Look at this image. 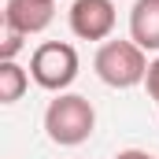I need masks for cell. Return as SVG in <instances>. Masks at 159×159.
Returning a JSON list of instances; mask_svg holds the SVG:
<instances>
[{"label":"cell","mask_w":159,"mask_h":159,"mask_svg":"<svg viewBox=\"0 0 159 159\" xmlns=\"http://www.w3.org/2000/svg\"><path fill=\"white\" fill-rule=\"evenodd\" d=\"M93 70L111 89H133L148 78V59L133 41H104L93 56Z\"/></svg>","instance_id":"obj_2"},{"label":"cell","mask_w":159,"mask_h":159,"mask_svg":"<svg viewBox=\"0 0 159 159\" xmlns=\"http://www.w3.org/2000/svg\"><path fill=\"white\" fill-rule=\"evenodd\" d=\"M144 85H148V96L159 104V56L148 63V78H144Z\"/></svg>","instance_id":"obj_9"},{"label":"cell","mask_w":159,"mask_h":159,"mask_svg":"<svg viewBox=\"0 0 159 159\" xmlns=\"http://www.w3.org/2000/svg\"><path fill=\"white\" fill-rule=\"evenodd\" d=\"M26 85H30V74H26L15 59H0V104L22 100Z\"/></svg>","instance_id":"obj_7"},{"label":"cell","mask_w":159,"mask_h":159,"mask_svg":"<svg viewBox=\"0 0 159 159\" xmlns=\"http://www.w3.org/2000/svg\"><path fill=\"white\" fill-rule=\"evenodd\" d=\"M22 41H26V34H19V30L4 26V44H0V59H15V56L22 52Z\"/></svg>","instance_id":"obj_8"},{"label":"cell","mask_w":159,"mask_h":159,"mask_svg":"<svg viewBox=\"0 0 159 159\" xmlns=\"http://www.w3.org/2000/svg\"><path fill=\"white\" fill-rule=\"evenodd\" d=\"M115 159H156V156H148V152H141V148H126V152H119Z\"/></svg>","instance_id":"obj_10"},{"label":"cell","mask_w":159,"mask_h":159,"mask_svg":"<svg viewBox=\"0 0 159 159\" xmlns=\"http://www.w3.org/2000/svg\"><path fill=\"white\" fill-rule=\"evenodd\" d=\"M129 41L144 52H159V0H133V7H129Z\"/></svg>","instance_id":"obj_6"},{"label":"cell","mask_w":159,"mask_h":159,"mask_svg":"<svg viewBox=\"0 0 159 159\" xmlns=\"http://www.w3.org/2000/svg\"><path fill=\"white\" fill-rule=\"evenodd\" d=\"M115 19L119 15H115L111 0H74L70 15H67L74 37H81V41H107L111 30H115Z\"/></svg>","instance_id":"obj_4"},{"label":"cell","mask_w":159,"mask_h":159,"mask_svg":"<svg viewBox=\"0 0 159 159\" xmlns=\"http://www.w3.org/2000/svg\"><path fill=\"white\" fill-rule=\"evenodd\" d=\"M30 78L48 93H63L78 78V52L67 41H44L30 56Z\"/></svg>","instance_id":"obj_3"},{"label":"cell","mask_w":159,"mask_h":159,"mask_svg":"<svg viewBox=\"0 0 159 159\" xmlns=\"http://www.w3.org/2000/svg\"><path fill=\"white\" fill-rule=\"evenodd\" d=\"M93 129H96V111L81 93H59L44 107V133L59 148L85 144L93 137Z\"/></svg>","instance_id":"obj_1"},{"label":"cell","mask_w":159,"mask_h":159,"mask_svg":"<svg viewBox=\"0 0 159 159\" xmlns=\"http://www.w3.org/2000/svg\"><path fill=\"white\" fill-rule=\"evenodd\" d=\"M56 19V0H7L4 4V26L19 34H41Z\"/></svg>","instance_id":"obj_5"}]
</instances>
